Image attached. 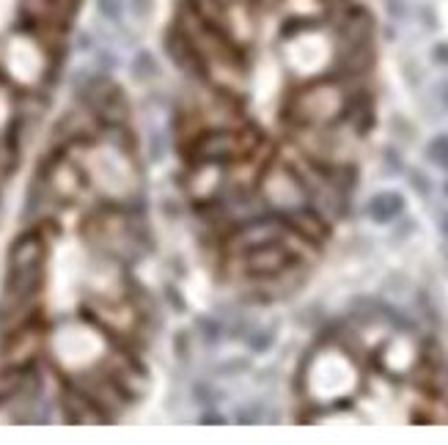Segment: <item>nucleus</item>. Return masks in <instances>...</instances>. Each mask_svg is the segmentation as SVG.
I'll list each match as a JSON object with an SVG mask.
<instances>
[{"mask_svg":"<svg viewBox=\"0 0 448 445\" xmlns=\"http://www.w3.org/2000/svg\"><path fill=\"white\" fill-rule=\"evenodd\" d=\"M121 341L113 338L94 319H66L47 330V355L55 363V371L66 377L96 369Z\"/></svg>","mask_w":448,"mask_h":445,"instance_id":"nucleus-1","label":"nucleus"},{"mask_svg":"<svg viewBox=\"0 0 448 445\" xmlns=\"http://www.w3.org/2000/svg\"><path fill=\"white\" fill-rule=\"evenodd\" d=\"M347 94H349L347 80H338V77L305 80L283 102L281 118L286 121V127H305V130L341 124V116L347 107Z\"/></svg>","mask_w":448,"mask_h":445,"instance_id":"nucleus-2","label":"nucleus"},{"mask_svg":"<svg viewBox=\"0 0 448 445\" xmlns=\"http://www.w3.org/2000/svg\"><path fill=\"white\" fill-rule=\"evenodd\" d=\"M52 66H55V50L36 30H19L6 39L0 69L8 85L33 91L44 80H50Z\"/></svg>","mask_w":448,"mask_h":445,"instance_id":"nucleus-3","label":"nucleus"},{"mask_svg":"<svg viewBox=\"0 0 448 445\" xmlns=\"http://www.w3.org/2000/svg\"><path fill=\"white\" fill-rule=\"evenodd\" d=\"M256 193L261 196L264 207L275 215H289L308 204V187H305V179L300 176V171L292 163L275 160V157H269L264 163Z\"/></svg>","mask_w":448,"mask_h":445,"instance_id":"nucleus-4","label":"nucleus"},{"mask_svg":"<svg viewBox=\"0 0 448 445\" xmlns=\"http://www.w3.org/2000/svg\"><path fill=\"white\" fill-rule=\"evenodd\" d=\"M182 190L193 207L212 204L225 193V165L221 163H187L182 174Z\"/></svg>","mask_w":448,"mask_h":445,"instance_id":"nucleus-5","label":"nucleus"},{"mask_svg":"<svg viewBox=\"0 0 448 445\" xmlns=\"http://www.w3.org/2000/svg\"><path fill=\"white\" fill-rule=\"evenodd\" d=\"M407 338H410V333H402L399 338L380 344V352H377L380 371H385L391 377H405L416 369V363L421 360V344H410Z\"/></svg>","mask_w":448,"mask_h":445,"instance_id":"nucleus-6","label":"nucleus"},{"mask_svg":"<svg viewBox=\"0 0 448 445\" xmlns=\"http://www.w3.org/2000/svg\"><path fill=\"white\" fill-rule=\"evenodd\" d=\"M283 220L289 222L300 236H305V239H311L314 245H325V239L330 236V228H333V222L327 220L319 209H314L311 204H305V207H300V209H294V212H289V215H281Z\"/></svg>","mask_w":448,"mask_h":445,"instance_id":"nucleus-7","label":"nucleus"},{"mask_svg":"<svg viewBox=\"0 0 448 445\" xmlns=\"http://www.w3.org/2000/svg\"><path fill=\"white\" fill-rule=\"evenodd\" d=\"M405 212H407V198L399 190H383L366 201V218L374 225H394Z\"/></svg>","mask_w":448,"mask_h":445,"instance_id":"nucleus-8","label":"nucleus"},{"mask_svg":"<svg viewBox=\"0 0 448 445\" xmlns=\"http://www.w3.org/2000/svg\"><path fill=\"white\" fill-rule=\"evenodd\" d=\"M130 77L141 85H149V83H157L163 77V63L154 52L149 50H138L130 61Z\"/></svg>","mask_w":448,"mask_h":445,"instance_id":"nucleus-9","label":"nucleus"},{"mask_svg":"<svg viewBox=\"0 0 448 445\" xmlns=\"http://www.w3.org/2000/svg\"><path fill=\"white\" fill-rule=\"evenodd\" d=\"M275 341H278V327L275 324H256L245 335V344H247V349L253 355H267L275 346Z\"/></svg>","mask_w":448,"mask_h":445,"instance_id":"nucleus-10","label":"nucleus"},{"mask_svg":"<svg viewBox=\"0 0 448 445\" xmlns=\"http://www.w3.org/2000/svg\"><path fill=\"white\" fill-rule=\"evenodd\" d=\"M196 335L204 346H221V341L225 338V319L221 316H201L196 322Z\"/></svg>","mask_w":448,"mask_h":445,"instance_id":"nucleus-11","label":"nucleus"},{"mask_svg":"<svg viewBox=\"0 0 448 445\" xmlns=\"http://www.w3.org/2000/svg\"><path fill=\"white\" fill-rule=\"evenodd\" d=\"M424 160H427L429 165H435V168H440V171H446L448 174V132L435 135V138L424 146Z\"/></svg>","mask_w":448,"mask_h":445,"instance_id":"nucleus-12","label":"nucleus"},{"mask_svg":"<svg viewBox=\"0 0 448 445\" xmlns=\"http://www.w3.org/2000/svg\"><path fill=\"white\" fill-rule=\"evenodd\" d=\"M171 352H174V358H176V363H190L193 360V335H190V330L185 327V330H176L174 333V344H171Z\"/></svg>","mask_w":448,"mask_h":445,"instance_id":"nucleus-13","label":"nucleus"},{"mask_svg":"<svg viewBox=\"0 0 448 445\" xmlns=\"http://www.w3.org/2000/svg\"><path fill=\"white\" fill-rule=\"evenodd\" d=\"M94 6H96V14H99L105 22L121 25L124 11H127V3H124V0H94Z\"/></svg>","mask_w":448,"mask_h":445,"instance_id":"nucleus-14","label":"nucleus"},{"mask_svg":"<svg viewBox=\"0 0 448 445\" xmlns=\"http://www.w3.org/2000/svg\"><path fill=\"white\" fill-rule=\"evenodd\" d=\"M190 396H193V402H196L201 410H212V407L218 410V396H221V393H218L210 382H204V380L196 382V385L190 388Z\"/></svg>","mask_w":448,"mask_h":445,"instance_id":"nucleus-15","label":"nucleus"},{"mask_svg":"<svg viewBox=\"0 0 448 445\" xmlns=\"http://www.w3.org/2000/svg\"><path fill=\"white\" fill-rule=\"evenodd\" d=\"M168 154V146H165V132L160 130H152L146 135V160L149 163H163Z\"/></svg>","mask_w":448,"mask_h":445,"instance_id":"nucleus-16","label":"nucleus"},{"mask_svg":"<svg viewBox=\"0 0 448 445\" xmlns=\"http://www.w3.org/2000/svg\"><path fill=\"white\" fill-rule=\"evenodd\" d=\"M405 176H407V185H410V190H413L416 196H421V198H429V196H432L435 185H432V179L427 176V171L410 168V171H405Z\"/></svg>","mask_w":448,"mask_h":445,"instance_id":"nucleus-17","label":"nucleus"},{"mask_svg":"<svg viewBox=\"0 0 448 445\" xmlns=\"http://www.w3.org/2000/svg\"><path fill=\"white\" fill-rule=\"evenodd\" d=\"M391 135H394L399 143H413V141L418 138V132H416L413 121H407V118H405V116H399V113H394V116H391Z\"/></svg>","mask_w":448,"mask_h":445,"instance_id":"nucleus-18","label":"nucleus"},{"mask_svg":"<svg viewBox=\"0 0 448 445\" xmlns=\"http://www.w3.org/2000/svg\"><path fill=\"white\" fill-rule=\"evenodd\" d=\"M383 168H385L388 176H399V174L407 171L405 157H402V152H399L396 146H385V149H383Z\"/></svg>","mask_w":448,"mask_h":445,"instance_id":"nucleus-19","label":"nucleus"},{"mask_svg":"<svg viewBox=\"0 0 448 445\" xmlns=\"http://www.w3.org/2000/svg\"><path fill=\"white\" fill-rule=\"evenodd\" d=\"M247 369H250L247 358H228V360H223V363H218V366H215V377L231 380V377H239V374H245Z\"/></svg>","mask_w":448,"mask_h":445,"instance_id":"nucleus-20","label":"nucleus"},{"mask_svg":"<svg viewBox=\"0 0 448 445\" xmlns=\"http://www.w3.org/2000/svg\"><path fill=\"white\" fill-rule=\"evenodd\" d=\"M11 85L3 80L0 83V135L8 130V124H11V118H14V102H11Z\"/></svg>","mask_w":448,"mask_h":445,"instance_id":"nucleus-21","label":"nucleus"},{"mask_svg":"<svg viewBox=\"0 0 448 445\" xmlns=\"http://www.w3.org/2000/svg\"><path fill=\"white\" fill-rule=\"evenodd\" d=\"M124 3H127V11L141 22L154 14V0H124Z\"/></svg>","mask_w":448,"mask_h":445,"instance_id":"nucleus-22","label":"nucleus"},{"mask_svg":"<svg viewBox=\"0 0 448 445\" xmlns=\"http://www.w3.org/2000/svg\"><path fill=\"white\" fill-rule=\"evenodd\" d=\"M163 291H165V300H168V305L176 311V313H185L187 311V302H185V294L174 286V283H165L163 286Z\"/></svg>","mask_w":448,"mask_h":445,"instance_id":"nucleus-23","label":"nucleus"},{"mask_svg":"<svg viewBox=\"0 0 448 445\" xmlns=\"http://www.w3.org/2000/svg\"><path fill=\"white\" fill-rule=\"evenodd\" d=\"M96 66H99L102 74H110V72L119 66V61H116V55H113L110 50H99V52H96Z\"/></svg>","mask_w":448,"mask_h":445,"instance_id":"nucleus-24","label":"nucleus"},{"mask_svg":"<svg viewBox=\"0 0 448 445\" xmlns=\"http://www.w3.org/2000/svg\"><path fill=\"white\" fill-rule=\"evenodd\" d=\"M432 96H435V102H438V105H440V107L448 113V77H443V80H438V83H435Z\"/></svg>","mask_w":448,"mask_h":445,"instance_id":"nucleus-25","label":"nucleus"},{"mask_svg":"<svg viewBox=\"0 0 448 445\" xmlns=\"http://www.w3.org/2000/svg\"><path fill=\"white\" fill-rule=\"evenodd\" d=\"M432 63L448 69V41H438V44L432 47Z\"/></svg>","mask_w":448,"mask_h":445,"instance_id":"nucleus-26","label":"nucleus"},{"mask_svg":"<svg viewBox=\"0 0 448 445\" xmlns=\"http://www.w3.org/2000/svg\"><path fill=\"white\" fill-rule=\"evenodd\" d=\"M385 8H388V14H391L394 19H405V14H407L405 0H385Z\"/></svg>","mask_w":448,"mask_h":445,"instance_id":"nucleus-27","label":"nucleus"},{"mask_svg":"<svg viewBox=\"0 0 448 445\" xmlns=\"http://www.w3.org/2000/svg\"><path fill=\"white\" fill-rule=\"evenodd\" d=\"M399 220H402V225H399V228H394V239H399V242H402V239H407V236H410V231H416V222L405 220V215H402Z\"/></svg>","mask_w":448,"mask_h":445,"instance_id":"nucleus-28","label":"nucleus"},{"mask_svg":"<svg viewBox=\"0 0 448 445\" xmlns=\"http://www.w3.org/2000/svg\"><path fill=\"white\" fill-rule=\"evenodd\" d=\"M421 11H424V14H421V17H424V25H427L429 30H435V28H438V22H435V11H432L429 6H424Z\"/></svg>","mask_w":448,"mask_h":445,"instance_id":"nucleus-29","label":"nucleus"},{"mask_svg":"<svg viewBox=\"0 0 448 445\" xmlns=\"http://www.w3.org/2000/svg\"><path fill=\"white\" fill-rule=\"evenodd\" d=\"M438 228H440L443 239L448 242V209H440V215H438Z\"/></svg>","mask_w":448,"mask_h":445,"instance_id":"nucleus-30","label":"nucleus"},{"mask_svg":"<svg viewBox=\"0 0 448 445\" xmlns=\"http://www.w3.org/2000/svg\"><path fill=\"white\" fill-rule=\"evenodd\" d=\"M443 196L448 198V179H446V185H443Z\"/></svg>","mask_w":448,"mask_h":445,"instance_id":"nucleus-31","label":"nucleus"}]
</instances>
